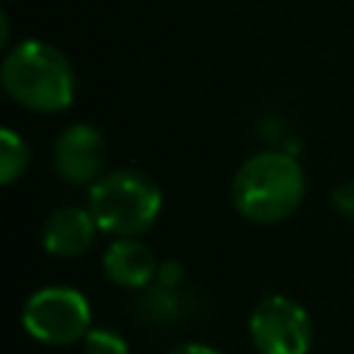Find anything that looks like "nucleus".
I'll use <instances>...</instances> for the list:
<instances>
[{
	"label": "nucleus",
	"instance_id": "obj_10",
	"mask_svg": "<svg viewBox=\"0 0 354 354\" xmlns=\"http://www.w3.org/2000/svg\"><path fill=\"white\" fill-rule=\"evenodd\" d=\"M28 144L11 130V127H3L0 130V180L3 185H11L22 177V171L28 169Z\"/></svg>",
	"mask_w": 354,
	"mask_h": 354
},
{
	"label": "nucleus",
	"instance_id": "obj_2",
	"mask_svg": "<svg viewBox=\"0 0 354 354\" xmlns=\"http://www.w3.org/2000/svg\"><path fill=\"white\" fill-rule=\"evenodd\" d=\"M0 83L17 105L39 113H58L69 108L77 91L69 58L41 39H25L6 53Z\"/></svg>",
	"mask_w": 354,
	"mask_h": 354
},
{
	"label": "nucleus",
	"instance_id": "obj_8",
	"mask_svg": "<svg viewBox=\"0 0 354 354\" xmlns=\"http://www.w3.org/2000/svg\"><path fill=\"white\" fill-rule=\"evenodd\" d=\"M100 227L88 207L66 205L47 216L41 227V243L55 257H77L86 249H91Z\"/></svg>",
	"mask_w": 354,
	"mask_h": 354
},
{
	"label": "nucleus",
	"instance_id": "obj_1",
	"mask_svg": "<svg viewBox=\"0 0 354 354\" xmlns=\"http://www.w3.org/2000/svg\"><path fill=\"white\" fill-rule=\"evenodd\" d=\"M304 188L301 163L288 152L266 149L238 166L230 183V199L246 221L277 224L301 205Z\"/></svg>",
	"mask_w": 354,
	"mask_h": 354
},
{
	"label": "nucleus",
	"instance_id": "obj_5",
	"mask_svg": "<svg viewBox=\"0 0 354 354\" xmlns=\"http://www.w3.org/2000/svg\"><path fill=\"white\" fill-rule=\"evenodd\" d=\"M249 337L260 354H307L313 346V321L299 301L274 293L254 304Z\"/></svg>",
	"mask_w": 354,
	"mask_h": 354
},
{
	"label": "nucleus",
	"instance_id": "obj_12",
	"mask_svg": "<svg viewBox=\"0 0 354 354\" xmlns=\"http://www.w3.org/2000/svg\"><path fill=\"white\" fill-rule=\"evenodd\" d=\"M332 205L346 218H354V180H346L332 191Z\"/></svg>",
	"mask_w": 354,
	"mask_h": 354
},
{
	"label": "nucleus",
	"instance_id": "obj_4",
	"mask_svg": "<svg viewBox=\"0 0 354 354\" xmlns=\"http://www.w3.org/2000/svg\"><path fill=\"white\" fill-rule=\"evenodd\" d=\"M25 332L47 346H69L91 329V304L77 288L47 285L28 296L22 307Z\"/></svg>",
	"mask_w": 354,
	"mask_h": 354
},
{
	"label": "nucleus",
	"instance_id": "obj_13",
	"mask_svg": "<svg viewBox=\"0 0 354 354\" xmlns=\"http://www.w3.org/2000/svg\"><path fill=\"white\" fill-rule=\"evenodd\" d=\"M155 282H160V285H183V266L174 263V260L160 263V266H158V277H155Z\"/></svg>",
	"mask_w": 354,
	"mask_h": 354
},
{
	"label": "nucleus",
	"instance_id": "obj_15",
	"mask_svg": "<svg viewBox=\"0 0 354 354\" xmlns=\"http://www.w3.org/2000/svg\"><path fill=\"white\" fill-rule=\"evenodd\" d=\"M0 44L3 47L8 44V17L6 14H0Z\"/></svg>",
	"mask_w": 354,
	"mask_h": 354
},
{
	"label": "nucleus",
	"instance_id": "obj_11",
	"mask_svg": "<svg viewBox=\"0 0 354 354\" xmlns=\"http://www.w3.org/2000/svg\"><path fill=\"white\" fill-rule=\"evenodd\" d=\"M80 343H83V354H130L127 340L105 326H91Z\"/></svg>",
	"mask_w": 354,
	"mask_h": 354
},
{
	"label": "nucleus",
	"instance_id": "obj_7",
	"mask_svg": "<svg viewBox=\"0 0 354 354\" xmlns=\"http://www.w3.org/2000/svg\"><path fill=\"white\" fill-rule=\"evenodd\" d=\"M158 257L147 243L138 238H116L102 252V271L105 277L127 290H144L158 277Z\"/></svg>",
	"mask_w": 354,
	"mask_h": 354
},
{
	"label": "nucleus",
	"instance_id": "obj_3",
	"mask_svg": "<svg viewBox=\"0 0 354 354\" xmlns=\"http://www.w3.org/2000/svg\"><path fill=\"white\" fill-rule=\"evenodd\" d=\"M160 205V188L136 169L108 171L88 191V210L100 232L113 238H136L147 232L158 221Z\"/></svg>",
	"mask_w": 354,
	"mask_h": 354
},
{
	"label": "nucleus",
	"instance_id": "obj_14",
	"mask_svg": "<svg viewBox=\"0 0 354 354\" xmlns=\"http://www.w3.org/2000/svg\"><path fill=\"white\" fill-rule=\"evenodd\" d=\"M169 354H221V351H216L207 343H183V346H174Z\"/></svg>",
	"mask_w": 354,
	"mask_h": 354
},
{
	"label": "nucleus",
	"instance_id": "obj_9",
	"mask_svg": "<svg viewBox=\"0 0 354 354\" xmlns=\"http://www.w3.org/2000/svg\"><path fill=\"white\" fill-rule=\"evenodd\" d=\"M133 310H136V315L144 324L169 329V326L185 324L199 310V301H196V293L188 290L185 285H160V282H152L149 288L141 290V296L136 299V307Z\"/></svg>",
	"mask_w": 354,
	"mask_h": 354
},
{
	"label": "nucleus",
	"instance_id": "obj_6",
	"mask_svg": "<svg viewBox=\"0 0 354 354\" xmlns=\"http://www.w3.org/2000/svg\"><path fill=\"white\" fill-rule=\"evenodd\" d=\"M53 166L64 183L94 185L105 166V138L91 124H69L53 147Z\"/></svg>",
	"mask_w": 354,
	"mask_h": 354
}]
</instances>
